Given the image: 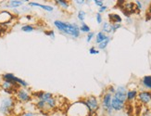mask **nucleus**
<instances>
[{
    "mask_svg": "<svg viewBox=\"0 0 151 116\" xmlns=\"http://www.w3.org/2000/svg\"><path fill=\"white\" fill-rule=\"evenodd\" d=\"M16 99L13 96H6L0 100V114L9 116L13 113L16 106Z\"/></svg>",
    "mask_w": 151,
    "mask_h": 116,
    "instance_id": "nucleus-3",
    "label": "nucleus"
},
{
    "mask_svg": "<svg viewBox=\"0 0 151 116\" xmlns=\"http://www.w3.org/2000/svg\"><path fill=\"white\" fill-rule=\"evenodd\" d=\"M115 91H116V86H109L108 87V90H107V92H109V94H111L112 96L115 93Z\"/></svg>",
    "mask_w": 151,
    "mask_h": 116,
    "instance_id": "nucleus-34",
    "label": "nucleus"
},
{
    "mask_svg": "<svg viewBox=\"0 0 151 116\" xmlns=\"http://www.w3.org/2000/svg\"><path fill=\"white\" fill-rule=\"evenodd\" d=\"M135 9H136V12H140L143 9V3L141 1H135Z\"/></svg>",
    "mask_w": 151,
    "mask_h": 116,
    "instance_id": "nucleus-32",
    "label": "nucleus"
},
{
    "mask_svg": "<svg viewBox=\"0 0 151 116\" xmlns=\"http://www.w3.org/2000/svg\"><path fill=\"white\" fill-rule=\"evenodd\" d=\"M142 86L147 88L149 91H151V75H146L144 76L142 80H141Z\"/></svg>",
    "mask_w": 151,
    "mask_h": 116,
    "instance_id": "nucleus-18",
    "label": "nucleus"
},
{
    "mask_svg": "<svg viewBox=\"0 0 151 116\" xmlns=\"http://www.w3.org/2000/svg\"><path fill=\"white\" fill-rule=\"evenodd\" d=\"M111 99H112V95L109 94V92L105 93L101 99V107L103 111L108 115H112L114 112L112 107H111Z\"/></svg>",
    "mask_w": 151,
    "mask_h": 116,
    "instance_id": "nucleus-7",
    "label": "nucleus"
},
{
    "mask_svg": "<svg viewBox=\"0 0 151 116\" xmlns=\"http://www.w3.org/2000/svg\"><path fill=\"white\" fill-rule=\"evenodd\" d=\"M66 116H91V114L83 99H80L70 105L66 112Z\"/></svg>",
    "mask_w": 151,
    "mask_h": 116,
    "instance_id": "nucleus-2",
    "label": "nucleus"
},
{
    "mask_svg": "<svg viewBox=\"0 0 151 116\" xmlns=\"http://www.w3.org/2000/svg\"><path fill=\"white\" fill-rule=\"evenodd\" d=\"M103 33H105L107 35L109 34H112V24L109 22H103L102 23V30Z\"/></svg>",
    "mask_w": 151,
    "mask_h": 116,
    "instance_id": "nucleus-20",
    "label": "nucleus"
},
{
    "mask_svg": "<svg viewBox=\"0 0 151 116\" xmlns=\"http://www.w3.org/2000/svg\"><path fill=\"white\" fill-rule=\"evenodd\" d=\"M0 87H1V89L6 94H8L9 96H13V97L16 94L17 90L19 88H21L17 84L11 83L9 81H6V80H2L1 84H0Z\"/></svg>",
    "mask_w": 151,
    "mask_h": 116,
    "instance_id": "nucleus-8",
    "label": "nucleus"
},
{
    "mask_svg": "<svg viewBox=\"0 0 151 116\" xmlns=\"http://www.w3.org/2000/svg\"><path fill=\"white\" fill-rule=\"evenodd\" d=\"M137 94H138V90L136 89H128L126 93V99L128 103H132L137 99Z\"/></svg>",
    "mask_w": 151,
    "mask_h": 116,
    "instance_id": "nucleus-16",
    "label": "nucleus"
},
{
    "mask_svg": "<svg viewBox=\"0 0 151 116\" xmlns=\"http://www.w3.org/2000/svg\"><path fill=\"white\" fill-rule=\"evenodd\" d=\"M96 36V34L94 33V32H90V33H88L87 35H86V37H85V40H86V43H91L92 42V40L94 39V37Z\"/></svg>",
    "mask_w": 151,
    "mask_h": 116,
    "instance_id": "nucleus-27",
    "label": "nucleus"
},
{
    "mask_svg": "<svg viewBox=\"0 0 151 116\" xmlns=\"http://www.w3.org/2000/svg\"><path fill=\"white\" fill-rule=\"evenodd\" d=\"M32 99L35 100H42V101H47V99H51L52 97H54V94L47 91H35L32 92Z\"/></svg>",
    "mask_w": 151,
    "mask_h": 116,
    "instance_id": "nucleus-12",
    "label": "nucleus"
},
{
    "mask_svg": "<svg viewBox=\"0 0 151 116\" xmlns=\"http://www.w3.org/2000/svg\"><path fill=\"white\" fill-rule=\"evenodd\" d=\"M141 116H151V112L149 109H146L145 111H144L142 113H141Z\"/></svg>",
    "mask_w": 151,
    "mask_h": 116,
    "instance_id": "nucleus-38",
    "label": "nucleus"
},
{
    "mask_svg": "<svg viewBox=\"0 0 151 116\" xmlns=\"http://www.w3.org/2000/svg\"><path fill=\"white\" fill-rule=\"evenodd\" d=\"M54 27L61 34L76 40L81 37V32L77 22H70L62 20H55L53 22Z\"/></svg>",
    "mask_w": 151,
    "mask_h": 116,
    "instance_id": "nucleus-1",
    "label": "nucleus"
},
{
    "mask_svg": "<svg viewBox=\"0 0 151 116\" xmlns=\"http://www.w3.org/2000/svg\"><path fill=\"white\" fill-rule=\"evenodd\" d=\"M23 18H25L27 21H32V16H31V15H25V16H23Z\"/></svg>",
    "mask_w": 151,
    "mask_h": 116,
    "instance_id": "nucleus-39",
    "label": "nucleus"
},
{
    "mask_svg": "<svg viewBox=\"0 0 151 116\" xmlns=\"http://www.w3.org/2000/svg\"><path fill=\"white\" fill-rule=\"evenodd\" d=\"M35 26L34 24H31V23H24L22 25L21 27V30L22 32H24V33H32L34 31H35Z\"/></svg>",
    "mask_w": 151,
    "mask_h": 116,
    "instance_id": "nucleus-22",
    "label": "nucleus"
},
{
    "mask_svg": "<svg viewBox=\"0 0 151 116\" xmlns=\"http://www.w3.org/2000/svg\"><path fill=\"white\" fill-rule=\"evenodd\" d=\"M45 35L48 36L49 38H51V39H55V37H56V33H55V31L54 30H45Z\"/></svg>",
    "mask_w": 151,
    "mask_h": 116,
    "instance_id": "nucleus-26",
    "label": "nucleus"
},
{
    "mask_svg": "<svg viewBox=\"0 0 151 116\" xmlns=\"http://www.w3.org/2000/svg\"><path fill=\"white\" fill-rule=\"evenodd\" d=\"M149 110H150V112H151V103L149 104Z\"/></svg>",
    "mask_w": 151,
    "mask_h": 116,
    "instance_id": "nucleus-40",
    "label": "nucleus"
},
{
    "mask_svg": "<svg viewBox=\"0 0 151 116\" xmlns=\"http://www.w3.org/2000/svg\"><path fill=\"white\" fill-rule=\"evenodd\" d=\"M2 80H6V81H9L11 83L17 84V85L22 87V88H28L29 87V84L26 82L25 80L19 78V77L16 76L15 74H13L11 73H6L4 74H2Z\"/></svg>",
    "mask_w": 151,
    "mask_h": 116,
    "instance_id": "nucleus-6",
    "label": "nucleus"
},
{
    "mask_svg": "<svg viewBox=\"0 0 151 116\" xmlns=\"http://www.w3.org/2000/svg\"><path fill=\"white\" fill-rule=\"evenodd\" d=\"M110 41H111V37L109 35H108V37L103 42H101L99 45H97V49L99 50V51L100 50H105L108 48V46H109V44L110 43Z\"/></svg>",
    "mask_w": 151,
    "mask_h": 116,
    "instance_id": "nucleus-23",
    "label": "nucleus"
},
{
    "mask_svg": "<svg viewBox=\"0 0 151 116\" xmlns=\"http://www.w3.org/2000/svg\"><path fill=\"white\" fill-rule=\"evenodd\" d=\"M29 1L27 0H10V1L6 2L3 7L5 9H17L18 8H21L25 5V3H28Z\"/></svg>",
    "mask_w": 151,
    "mask_h": 116,
    "instance_id": "nucleus-13",
    "label": "nucleus"
},
{
    "mask_svg": "<svg viewBox=\"0 0 151 116\" xmlns=\"http://www.w3.org/2000/svg\"><path fill=\"white\" fill-rule=\"evenodd\" d=\"M79 29H80L81 34H86L87 35L88 33H90V32H91L90 26L85 22H82L80 25H79Z\"/></svg>",
    "mask_w": 151,
    "mask_h": 116,
    "instance_id": "nucleus-25",
    "label": "nucleus"
},
{
    "mask_svg": "<svg viewBox=\"0 0 151 116\" xmlns=\"http://www.w3.org/2000/svg\"><path fill=\"white\" fill-rule=\"evenodd\" d=\"M88 52L90 55H97V54H99V50H98L96 47H91L88 50Z\"/></svg>",
    "mask_w": 151,
    "mask_h": 116,
    "instance_id": "nucleus-29",
    "label": "nucleus"
},
{
    "mask_svg": "<svg viewBox=\"0 0 151 116\" xmlns=\"http://www.w3.org/2000/svg\"><path fill=\"white\" fill-rule=\"evenodd\" d=\"M86 16H87V13L83 9H79L77 11V20L81 23L84 22L85 19H86Z\"/></svg>",
    "mask_w": 151,
    "mask_h": 116,
    "instance_id": "nucleus-24",
    "label": "nucleus"
},
{
    "mask_svg": "<svg viewBox=\"0 0 151 116\" xmlns=\"http://www.w3.org/2000/svg\"><path fill=\"white\" fill-rule=\"evenodd\" d=\"M94 4L96 6V7L100 8L102 6H104V1H102V0H94Z\"/></svg>",
    "mask_w": 151,
    "mask_h": 116,
    "instance_id": "nucleus-37",
    "label": "nucleus"
},
{
    "mask_svg": "<svg viewBox=\"0 0 151 116\" xmlns=\"http://www.w3.org/2000/svg\"><path fill=\"white\" fill-rule=\"evenodd\" d=\"M96 23L97 24H102L103 23V17H102V14L98 13L96 12Z\"/></svg>",
    "mask_w": 151,
    "mask_h": 116,
    "instance_id": "nucleus-30",
    "label": "nucleus"
},
{
    "mask_svg": "<svg viewBox=\"0 0 151 116\" xmlns=\"http://www.w3.org/2000/svg\"><path fill=\"white\" fill-rule=\"evenodd\" d=\"M14 98L16 101L21 104H28V103L34 101L32 92L28 88H19L14 95Z\"/></svg>",
    "mask_w": 151,
    "mask_h": 116,
    "instance_id": "nucleus-4",
    "label": "nucleus"
},
{
    "mask_svg": "<svg viewBox=\"0 0 151 116\" xmlns=\"http://www.w3.org/2000/svg\"><path fill=\"white\" fill-rule=\"evenodd\" d=\"M28 6L32 8H40L43 10H45V12H49V13H52L54 11V7L51 5H47V4H41L38 2H35V1H29L28 2Z\"/></svg>",
    "mask_w": 151,
    "mask_h": 116,
    "instance_id": "nucleus-14",
    "label": "nucleus"
},
{
    "mask_svg": "<svg viewBox=\"0 0 151 116\" xmlns=\"http://www.w3.org/2000/svg\"><path fill=\"white\" fill-rule=\"evenodd\" d=\"M55 4L58 6L60 8H61L64 10H67L70 7V2L67 1V0H55Z\"/></svg>",
    "mask_w": 151,
    "mask_h": 116,
    "instance_id": "nucleus-19",
    "label": "nucleus"
},
{
    "mask_svg": "<svg viewBox=\"0 0 151 116\" xmlns=\"http://www.w3.org/2000/svg\"><path fill=\"white\" fill-rule=\"evenodd\" d=\"M107 9H108V6L104 5V6H102V7H100L99 9H98V11L97 12H98V13L102 14V13H104V12H106Z\"/></svg>",
    "mask_w": 151,
    "mask_h": 116,
    "instance_id": "nucleus-36",
    "label": "nucleus"
},
{
    "mask_svg": "<svg viewBox=\"0 0 151 116\" xmlns=\"http://www.w3.org/2000/svg\"><path fill=\"white\" fill-rule=\"evenodd\" d=\"M122 27V23H113L112 24V34H115L116 32L121 29Z\"/></svg>",
    "mask_w": 151,
    "mask_h": 116,
    "instance_id": "nucleus-31",
    "label": "nucleus"
},
{
    "mask_svg": "<svg viewBox=\"0 0 151 116\" xmlns=\"http://www.w3.org/2000/svg\"><path fill=\"white\" fill-rule=\"evenodd\" d=\"M137 100L142 105H149L151 103V91L149 90H142L138 91L137 94Z\"/></svg>",
    "mask_w": 151,
    "mask_h": 116,
    "instance_id": "nucleus-11",
    "label": "nucleus"
},
{
    "mask_svg": "<svg viewBox=\"0 0 151 116\" xmlns=\"http://www.w3.org/2000/svg\"><path fill=\"white\" fill-rule=\"evenodd\" d=\"M84 102V104L86 105L87 109L89 110V112L91 115H93L96 113V112L99 110L100 104H99V100L96 98V96H87L83 99Z\"/></svg>",
    "mask_w": 151,
    "mask_h": 116,
    "instance_id": "nucleus-5",
    "label": "nucleus"
},
{
    "mask_svg": "<svg viewBox=\"0 0 151 116\" xmlns=\"http://www.w3.org/2000/svg\"><path fill=\"white\" fill-rule=\"evenodd\" d=\"M15 14L6 9L0 10V25H8L14 20Z\"/></svg>",
    "mask_w": 151,
    "mask_h": 116,
    "instance_id": "nucleus-9",
    "label": "nucleus"
},
{
    "mask_svg": "<svg viewBox=\"0 0 151 116\" xmlns=\"http://www.w3.org/2000/svg\"><path fill=\"white\" fill-rule=\"evenodd\" d=\"M126 103H123L122 101H120L119 99H117L112 97V99H111V107H112L114 112H121L125 108Z\"/></svg>",
    "mask_w": 151,
    "mask_h": 116,
    "instance_id": "nucleus-15",
    "label": "nucleus"
},
{
    "mask_svg": "<svg viewBox=\"0 0 151 116\" xmlns=\"http://www.w3.org/2000/svg\"><path fill=\"white\" fill-rule=\"evenodd\" d=\"M21 116H38V114L34 112H24Z\"/></svg>",
    "mask_w": 151,
    "mask_h": 116,
    "instance_id": "nucleus-35",
    "label": "nucleus"
},
{
    "mask_svg": "<svg viewBox=\"0 0 151 116\" xmlns=\"http://www.w3.org/2000/svg\"><path fill=\"white\" fill-rule=\"evenodd\" d=\"M9 31V25H0V35H5Z\"/></svg>",
    "mask_w": 151,
    "mask_h": 116,
    "instance_id": "nucleus-28",
    "label": "nucleus"
},
{
    "mask_svg": "<svg viewBox=\"0 0 151 116\" xmlns=\"http://www.w3.org/2000/svg\"><path fill=\"white\" fill-rule=\"evenodd\" d=\"M107 37H108V35L106 34L103 33L102 31H99L98 33H96V35L95 36V43L96 45H99L101 42H103L105 39H106Z\"/></svg>",
    "mask_w": 151,
    "mask_h": 116,
    "instance_id": "nucleus-21",
    "label": "nucleus"
},
{
    "mask_svg": "<svg viewBox=\"0 0 151 116\" xmlns=\"http://www.w3.org/2000/svg\"><path fill=\"white\" fill-rule=\"evenodd\" d=\"M55 116H57V115H55Z\"/></svg>",
    "mask_w": 151,
    "mask_h": 116,
    "instance_id": "nucleus-41",
    "label": "nucleus"
},
{
    "mask_svg": "<svg viewBox=\"0 0 151 116\" xmlns=\"http://www.w3.org/2000/svg\"><path fill=\"white\" fill-rule=\"evenodd\" d=\"M109 20L111 24L113 23H122V18L117 13H109Z\"/></svg>",
    "mask_w": 151,
    "mask_h": 116,
    "instance_id": "nucleus-17",
    "label": "nucleus"
},
{
    "mask_svg": "<svg viewBox=\"0 0 151 116\" xmlns=\"http://www.w3.org/2000/svg\"><path fill=\"white\" fill-rule=\"evenodd\" d=\"M127 86H116V91L113 94V98L119 99L120 101L123 103H127V99H126V93H127Z\"/></svg>",
    "mask_w": 151,
    "mask_h": 116,
    "instance_id": "nucleus-10",
    "label": "nucleus"
},
{
    "mask_svg": "<svg viewBox=\"0 0 151 116\" xmlns=\"http://www.w3.org/2000/svg\"><path fill=\"white\" fill-rule=\"evenodd\" d=\"M73 3H74L76 6H79V7H82V6L85 5L86 1H85V0H75V1H73Z\"/></svg>",
    "mask_w": 151,
    "mask_h": 116,
    "instance_id": "nucleus-33",
    "label": "nucleus"
}]
</instances>
